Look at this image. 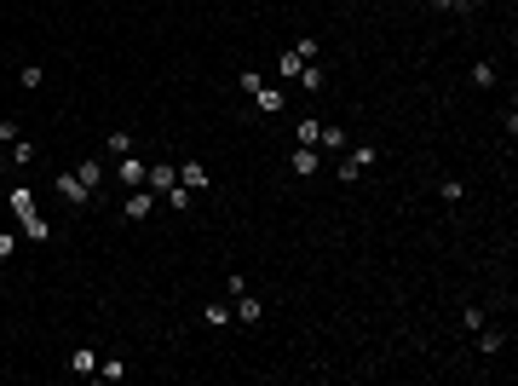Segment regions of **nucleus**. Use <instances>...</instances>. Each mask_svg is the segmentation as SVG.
I'll list each match as a JSON object with an SVG mask.
<instances>
[{
    "mask_svg": "<svg viewBox=\"0 0 518 386\" xmlns=\"http://www.w3.org/2000/svg\"><path fill=\"white\" fill-rule=\"evenodd\" d=\"M374 161H380V150H374V144H357L352 156H345V161H340V185H352L357 174H369V167H374Z\"/></svg>",
    "mask_w": 518,
    "mask_h": 386,
    "instance_id": "1",
    "label": "nucleus"
},
{
    "mask_svg": "<svg viewBox=\"0 0 518 386\" xmlns=\"http://www.w3.org/2000/svg\"><path fill=\"white\" fill-rule=\"evenodd\" d=\"M58 196H64L69 208H81V202H86V196H93V191H86V185H81L75 174H64V179H58Z\"/></svg>",
    "mask_w": 518,
    "mask_h": 386,
    "instance_id": "2",
    "label": "nucleus"
},
{
    "mask_svg": "<svg viewBox=\"0 0 518 386\" xmlns=\"http://www.w3.org/2000/svg\"><path fill=\"white\" fill-rule=\"evenodd\" d=\"M144 185H150V191H161V196H167V191H173V185H179V174H173V167H167V161H161V167H150V174H144Z\"/></svg>",
    "mask_w": 518,
    "mask_h": 386,
    "instance_id": "3",
    "label": "nucleus"
},
{
    "mask_svg": "<svg viewBox=\"0 0 518 386\" xmlns=\"http://www.w3.org/2000/svg\"><path fill=\"white\" fill-rule=\"evenodd\" d=\"M115 174H121V185H144V174H150V167H144L139 156H121V167H115Z\"/></svg>",
    "mask_w": 518,
    "mask_h": 386,
    "instance_id": "4",
    "label": "nucleus"
},
{
    "mask_svg": "<svg viewBox=\"0 0 518 386\" xmlns=\"http://www.w3.org/2000/svg\"><path fill=\"white\" fill-rule=\"evenodd\" d=\"M179 185H185V191H207V167H202V161H185Z\"/></svg>",
    "mask_w": 518,
    "mask_h": 386,
    "instance_id": "5",
    "label": "nucleus"
},
{
    "mask_svg": "<svg viewBox=\"0 0 518 386\" xmlns=\"http://www.w3.org/2000/svg\"><path fill=\"white\" fill-rule=\"evenodd\" d=\"M75 179H81V185H86V191H98V185H104V167H98V161H93V156H86V161H81V167H75Z\"/></svg>",
    "mask_w": 518,
    "mask_h": 386,
    "instance_id": "6",
    "label": "nucleus"
},
{
    "mask_svg": "<svg viewBox=\"0 0 518 386\" xmlns=\"http://www.w3.org/2000/svg\"><path fill=\"white\" fill-rule=\"evenodd\" d=\"M294 174H299V179H311V174H317V150H311V144H299V150H294Z\"/></svg>",
    "mask_w": 518,
    "mask_h": 386,
    "instance_id": "7",
    "label": "nucleus"
},
{
    "mask_svg": "<svg viewBox=\"0 0 518 386\" xmlns=\"http://www.w3.org/2000/svg\"><path fill=\"white\" fill-rule=\"evenodd\" d=\"M317 133H323V121H317V115H306V121L294 127V144H311V150H317Z\"/></svg>",
    "mask_w": 518,
    "mask_h": 386,
    "instance_id": "8",
    "label": "nucleus"
},
{
    "mask_svg": "<svg viewBox=\"0 0 518 386\" xmlns=\"http://www.w3.org/2000/svg\"><path fill=\"white\" fill-rule=\"evenodd\" d=\"M317 150H345V127H323V133H317Z\"/></svg>",
    "mask_w": 518,
    "mask_h": 386,
    "instance_id": "9",
    "label": "nucleus"
},
{
    "mask_svg": "<svg viewBox=\"0 0 518 386\" xmlns=\"http://www.w3.org/2000/svg\"><path fill=\"white\" fill-rule=\"evenodd\" d=\"M144 213H150V191L139 185L133 196H127V220H144Z\"/></svg>",
    "mask_w": 518,
    "mask_h": 386,
    "instance_id": "10",
    "label": "nucleus"
},
{
    "mask_svg": "<svg viewBox=\"0 0 518 386\" xmlns=\"http://www.w3.org/2000/svg\"><path fill=\"white\" fill-rule=\"evenodd\" d=\"M253 104L265 110V115H277V110H282V93H277V87H259V93H253Z\"/></svg>",
    "mask_w": 518,
    "mask_h": 386,
    "instance_id": "11",
    "label": "nucleus"
},
{
    "mask_svg": "<svg viewBox=\"0 0 518 386\" xmlns=\"http://www.w3.org/2000/svg\"><path fill=\"white\" fill-rule=\"evenodd\" d=\"M69 369H75V375H98V358H93V352H86V346H81V352L69 358Z\"/></svg>",
    "mask_w": 518,
    "mask_h": 386,
    "instance_id": "12",
    "label": "nucleus"
},
{
    "mask_svg": "<svg viewBox=\"0 0 518 386\" xmlns=\"http://www.w3.org/2000/svg\"><path fill=\"white\" fill-rule=\"evenodd\" d=\"M236 300H242V306H236V317H242V323H259V300H253V294H248V288H242V294H236Z\"/></svg>",
    "mask_w": 518,
    "mask_h": 386,
    "instance_id": "13",
    "label": "nucleus"
},
{
    "mask_svg": "<svg viewBox=\"0 0 518 386\" xmlns=\"http://www.w3.org/2000/svg\"><path fill=\"white\" fill-rule=\"evenodd\" d=\"M277 69H282L288 81H299V69H306V58H299V52H282V58H277Z\"/></svg>",
    "mask_w": 518,
    "mask_h": 386,
    "instance_id": "14",
    "label": "nucleus"
},
{
    "mask_svg": "<svg viewBox=\"0 0 518 386\" xmlns=\"http://www.w3.org/2000/svg\"><path fill=\"white\" fill-rule=\"evenodd\" d=\"M23 237H35V242H47V220H40V213H29V220H23Z\"/></svg>",
    "mask_w": 518,
    "mask_h": 386,
    "instance_id": "15",
    "label": "nucleus"
},
{
    "mask_svg": "<svg viewBox=\"0 0 518 386\" xmlns=\"http://www.w3.org/2000/svg\"><path fill=\"white\" fill-rule=\"evenodd\" d=\"M472 87H495V64H478V69H472Z\"/></svg>",
    "mask_w": 518,
    "mask_h": 386,
    "instance_id": "16",
    "label": "nucleus"
},
{
    "mask_svg": "<svg viewBox=\"0 0 518 386\" xmlns=\"http://www.w3.org/2000/svg\"><path fill=\"white\" fill-rule=\"evenodd\" d=\"M18 81H23V87H29V93H35V87H40V81H47V75H40V64H23V75H18Z\"/></svg>",
    "mask_w": 518,
    "mask_h": 386,
    "instance_id": "17",
    "label": "nucleus"
},
{
    "mask_svg": "<svg viewBox=\"0 0 518 386\" xmlns=\"http://www.w3.org/2000/svg\"><path fill=\"white\" fill-rule=\"evenodd\" d=\"M12 208L23 213V220H29V213H35V196H29V191H12Z\"/></svg>",
    "mask_w": 518,
    "mask_h": 386,
    "instance_id": "18",
    "label": "nucleus"
},
{
    "mask_svg": "<svg viewBox=\"0 0 518 386\" xmlns=\"http://www.w3.org/2000/svg\"><path fill=\"white\" fill-rule=\"evenodd\" d=\"M12 254H18V237H12V231H0V260H12Z\"/></svg>",
    "mask_w": 518,
    "mask_h": 386,
    "instance_id": "19",
    "label": "nucleus"
},
{
    "mask_svg": "<svg viewBox=\"0 0 518 386\" xmlns=\"http://www.w3.org/2000/svg\"><path fill=\"white\" fill-rule=\"evenodd\" d=\"M432 6H438V12H455V6H466V0H432Z\"/></svg>",
    "mask_w": 518,
    "mask_h": 386,
    "instance_id": "20",
    "label": "nucleus"
}]
</instances>
